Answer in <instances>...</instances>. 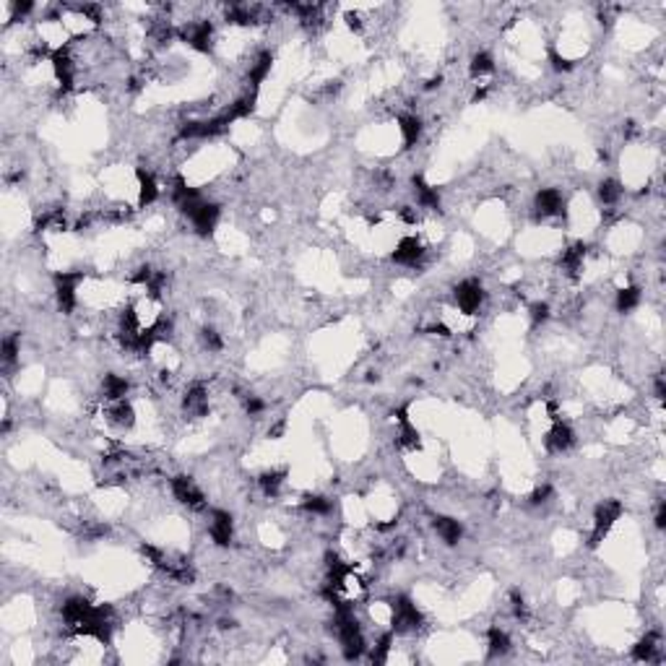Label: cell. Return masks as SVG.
I'll list each match as a JSON object with an SVG mask.
<instances>
[{
  "label": "cell",
  "instance_id": "23",
  "mask_svg": "<svg viewBox=\"0 0 666 666\" xmlns=\"http://www.w3.org/2000/svg\"><path fill=\"white\" fill-rule=\"evenodd\" d=\"M599 198H601L604 206H614V203L622 198L620 183H617V180H601V185H599Z\"/></svg>",
  "mask_w": 666,
  "mask_h": 666
},
{
  "label": "cell",
  "instance_id": "20",
  "mask_svg": "<svg viewBox=\"0 0 666 666\" xmlns=\"http://www.w3.org/2000/svg\"><path fill=\"white\" fill-rule=\"evenodd\" d=\"M656 651H658V635L648 632V635L641 638L638 645L632 648V658H635V661H654Z\"/></svg>",
  "mask_w": 666,
  "mask_h": 666
},
{
  "label": "cell",
  "instance_id": "6",
  "mask_svg": "<svg viewBox=\"0 0 666 666\" xmlns=\"http://www.w3.org/2000/svg\"><path fill=\"white\" fill-rule=\"evenodd\" d=\"M172 495L180 503L190 505V508H203V495H200V490L190 477H175L172 479Z\"/></svg>",
  "mask_w": 666,
  "mask_h": 666
},
{
  "label": "cell",
  "instance_id": "19",
  "mask_svg": "<svg viewBox=\"0 0 666 666\" xmlns=\"http://www.w3.org/2000/svg\"><path fill=\"white\" fill-rule=\"evenodd\" d=\"M128 380L120 377V375H105V383H102V391H105L107 401H123L128 396Z\"/></svg>",
  "mask_w": 666,
  "mask_h": 666
},
{
  "label": "cell",
  "instance_id": "30",
  "mask_svg": "<svg viewBox=\"0 0 666 666\" xmlns=\"http://www.w3.org/2000/svg\"><path fill=\"white\" fill-rule=\"evenodd\" d=\"M263 409H266V406H263V401H260V398L250 396L245 401V411L250 414V417H258V414H263Z\"/></svg>",
  "mask_w": 666,
  "mask_h": 666
},
{
  "label": "cell",
  "instance_id": "25",
  "mask_svg": "<svg viewBox=\"0 0 666 666\" xmlns=\"http://www.w3.org/2000/svg\"><path fill=\"white\" fill-rule=\"evenodd\" d=\"M302 508L307 510V513H315V515H328L331 510H333V503L328 500V497H320V495H310V497H304Z\"/></svg>",
  "mask_w": 666,
  "mask_h": 666
},
{
  "label": "cell",
  "instance_id": "5",
  "mask_svg": "<svg viewBox=\"0 0 666 666\" xmlns=\"http://www.w3.org/2000/svg\"><path fill=\"white\" fill-rule=\"evenodd\" d=\"M187 219L193 222V227L200 234H211L216 229V222H219V206L216 203H209V200H200L198 206L187 214Z\"/></svg>",
  "mask_w": 666,
  "mask_h": 666
},
{
  "label": "cell",
  "instance_id": "12",
  "mask_svg": "<svg viewBox=\"0 0 666 666\" xmlns=\"http://www.w3.org/2000/svg\"><path fill=\"white\" fill-rule=\"evenodd\" d=\"M583 263H585V245H573L565 250V256H562V269H565V273L570 276V279H578L581 273H583Z\"/></svg>",
  "mask_w": 666,
  "mask_h": 666
},
{
  "label": "cell",
  "instance_id": "11",
  "mask_svg": "<svg viewBox=\"0 0 666 666\" xmlns=\"http://www.w3.org/2000/svg\"><path fill=\"white\" fill-rule=\"evenodd\" d=\"M107 417H110V422H112L115 427L128 430V427H133V422H136V411H133V406L123 398V401H110Z\"/></svg>",
  "mask_w": 666,
  "mask_h": 666
},
{
  "label": "cell",
  "instance_id": "28",
  "mask_svg": "<svg viewBox=\"0 0 666 666\" xmlns=\"http://www.w3.org/2000/svg\"><path fill=\"white\" fill-rule=\"evenodd\" d=\"M547 318H550V304L547 302H537L534 307H531V320H534V326L544 323Z\"/></svg>",
  "mask_w": 666,
  "mask_h": 666
},
{
  "label": "cell",
  "instance_id": "34",
  "mask_svg": "<svg viewBox=\"0 0 666 666\" xmlns=\"http://www.w3.org/2000/svg\"><path fill=\"white\" fill-rule=\"evenodd\" d=\"M664 393H666V386H664V380L661 377H656V398L661 401L664 398Z\"/></svg>",
  "mask_w": 666,
  "mask_h": 666
},
{
  "label": "cell",
  "instance_id": "7",
  "mask_svg": "<svg viewBox=\"0 0 666 666\" xmlns=\"http://www.w3.org/2000/svg\"><path fill=\"white\" fill-rule=\"evenodd\" d=\"M422 256H424V245L417 237H401L393 250V260L401 266H414L417 260H422Z\"/></svg>",
  "mask_w": 666,
  "mask_h": 666
},
{
  "label": "cell",
  "instance_id": "22",
  "mask_svg": "<svg viewBox=\"0 0 666 666\" xmlns=\"http://www.w3.org/2000/svg\"><path fill=\"white\" fill-rule=\"evenodd\" d=\"M471 76L474 79H484V76H490L492 70H495V60H492L490 52H477L474 58H471Z\"/></svg>",
  "mask_w": 666,
  "mask_h": 666
},
{
  "label": "cell",
  "instance_id": "26",
  "mask_svg": "<svg viewBox=\"0 0 666 666\" xmlns=\"http://www.w3.org/2000/svg\"><path fill=\"white\" fill-rule=\"evenodd\" d=\"M258 481H260V487H263L266 495H276L279 487L284 484V471H266Z\"/></svg>",
  "mask_w": 666,
  "mask_h": 666
},
{
  "label": "cell",
  "instance_id": "2",
  "mask_svg": "<svg viewBox=\"0 0 666 666\" xmlns=\"http://www.w3.org/2000/svg\"><path fill=\"white\" fill-rule=\"evenodd\" d=\"M622 515V505L617 500H607L604 505H599L596 518H594V534H591V547H599L604 537L609 534V528L614 526V521Z\"/></svg>",
  "mask_w": 666,
  "mask_h": 666
},
{
  "label": "cell",
  "instance_id": "33",
  "mask_svg": "<svg viewBox=\"0 0 666 666\" xmlns=\"http://www.w3.org/2000/svg\"><path fill=\"white\" fill-rule=\"evenodd\" d=\"M664 523H666V508H664V503H661L658 505V510H656V526L664 528Z\"/></svg>",
  "mask_w": 666,
  "mask_h": 666
},
{
  "label": "cell",
  "instance_id": "15",
  "mask_svg": "<svg viewBox=\"0 0 666 666\" xmlns=\"http://www.w3.org/2000/svg\"><path fill=\"white\" fill-rule=\"evenodd\" d=\"M435 531H437V537L443 539L445 544H458L461 541V537H464V528H461V523H458L456 518H445V515H440V518H435Z\"/></svg>",
  "mask_w": 666,
  "mask_h": 666
},
{
  "label": "cell",
  "instance_id": "13",
  "mask_svg": "<svg viewBox=\"0 0 666 666\" xmlns=\"http://www.w3.org/2000/svg\"><path fill=\"white\" fill-rule=\"evenodd\" d=\"M414 196H417V203H419L422 209L427 211L440 209V193H437V187L427 185L422 177H414Z\"/></svg>",
  "mask_w": 666,
  "mask_h": 666
},
{
  "label": "cell",
  "instance_id": "18",
  "mask_svg": "<svg viewBox=\"0 0 666 666\" xmlns=\"http://www.w3.org/2000/svg\"><path fill=\"white\" fill-rule=\"evenodd\" d=\"M156 196H159V187H156L154 175L152 172L138 169V206H149V203H154Z\"/></svg>",
  "mask_w": 666,
  "mask_h": 666
},
{
  "label": "cell",
  "instance_id": "1",
  "mask_svg": "<svg viewBox=\"0 0 666 666\" xmlns=\"http://www.w3.org/2000/svg\"><path fill=\"white\" fill-rule=\"evenodd\" d=\"M391 625L396 632H414L422 627V612L406 596H398L391 604Z\"/></svg>",
  "mask_w": 666,
  "mask_h": 666
},
{
  "label": "cell",
  "instance_id": "17",
  "mask_svg": "<svg viewBox=\"0 0 666 666\" xmlns=\"http://www.w3.org/2000/svg\"><path fill=\"white\" fill-rule=\"evenodd\" d=\"M271 65H273V55L271 52H260L256 63L250 65V73H247V81L253 83V89H258L260 83L266 81V76L271 73Z\"/></svg>",
  "mask_w": 666,
  "mask_h": 666
},
{
  "label": "cell",
  "instance_id": "29",
  "mask_svg": "<svg viewBox=\"0 0 666 666\" xmlns=\"http://www.w3.org/2000/svg\"><path fill=\"white\" fill-rule=\"evenodd\" d=\"M16 354H19V344H16V339L3 341V362L11 364L13 360H16Z\"/></svg>",
  "mask_w": 666,
  "mask_h": 666
},
{
  "label": "cell",
  "instance_id": "24",
  "mask_svg": "<svg viewBox=\"0 0 666 666\" xmlns=\"http://www.w3.org/2000/svg\"><path fill=\"white\" fill-rule=\"evenodd\" d=\"M510 651V638L508 632L500 627H492L490 630V656H505Z\"/></svg>",
  "mask_w": 666,
  "mask_h": 666
},
{
  "label": "cell",
  "instance_id": "31",
  "mask_svg": "<svg viewBox=\"0 0 666 666\" xmlns=\"http://www.w3.org/2000/svg\"><path fill=\"white\" fill-rule=\"evenodd\" d=\"M513 614H515V617H521V620H523V617L528 614V612H526V601H523V596H521L518 591L513 594Z\"/></svg>",
  "mask_w": 666,
  "mask_h": 666
},
{
  "label": "cell",
  "instance_id": "9",
  "mask_svg": "<svg viewBox=\"0 0 666 666\" xmlns=\"http://www.w3.org/2000/svg\"><path fill=\"white\" fill-rule=\"evenodd\" d=\"M565 209V198L557 187H544L537 193V211L541 216H554Z\"/></svg>",
  "mask_w": 666,
  "mask_h": 666
},
{
  "label": "cell",
  "instance_id": "14",
  "mask_svg": "<svg viewBox=\"0 0 666 666\" xmlns=\"http://www.w3.org/2000/svg\"><path fill=\"white\" fill-rule=\"evenodd\" d=\"M206 411H209V393H206V388L193 386L185 393V414H190V417H203Z\"/></svg>",
  "mask_w": 666,
  "mask_h": 666
},
{
  "label": "cell",
  "instance_id": "10",
  "mask_svg": "<svg viewBox=\"0 0 666 666\" xmlns=\"http://www.w3.org/2000/svg\"><path fill=\"white\" fill-rule=\"evenodd\" d=\"M573 443H575V435H573V430H570V424L554 422V427H552L550 435H547V448H550L552 453H562V450H568Z\"/></svg>",
  "mask_w": 666,
  "mask_h": 666
},
{
  "label": "cell",
  "instance_id": "21",
  "mask_svg": "<svg viewBox=\"0 0 666 666\" xmlns=\"http://www.w3.org/2000/svg\"><path fill=\"white\" fill-rule=\"evenodd\" d=\"M641 304V289L638 287H622L617 292V310L620 313H632Z\"/></svg>",
  "mask_w": 666,
  "mask_h": 666
},
{
  "label": "cell",
  "instance_id": "27",
  "mask_svg": "<svg viewBox=\"0 0 666 666\" xmlns=\"http://www.w3.org/2000/svg\"><path fill=\"white\" fill-rule=\"evenodd\" d=\"M203 344H206L211 351H222V346H224L222 336H219L214 328H203Z\"/></svg>",
  "mask_w": 666,
  "mask_h": 666
},
{
  "label": "cell",
  "instance_id": "3",
  "mask_svg": "<svg viewBox=\"0 0 666 666\" xmlns=\"http://www.w3.org/2000/svg\"><path fill=\"white\" fill-rule=\"evenodd\" d=\"M481 302H484V289H481L479 281L466 279V281H461V284L456 287V304H458V310H461L464 315H474V313H479Z\"/></svg>",
  "mask_w": 666,
  "mask_h": 666
},
{
  "label": "cell",
  "instance_id": "32",
  "mask_svg": "<svg viewBox=\"0 0 666 666\" xmlns=\"http://www.w3.org/2000/svg\"><path fill=\"white\" fill-rule=\"evenodd\" d=\"M550 495H552V490L547 487V484H544V487H539V490L534 492V495H531V503H534V505L547 503V497H550Z\"/></svg>",
  "mask_w": 666,
  "mask_h": 666
},
{
  "label": "cell",
  "instance_id": "16",
  "mask_svg": "<svg viewBox=\"0 0 666 666\" xmlns=\"http://www.w3.org/2000/svg\"><path fill=\"white\" fill-rule=\"evenodd\" d=\"M398 133L404 138V146H414L422 136V120L417 115H401L398 117Z\"/></svg>",
  "mask_w": 666,
  "mask_h": 666
},
{
  "label": "cell",
  "instance_id": "8",
  "mask_svg": "<svg viewBox=\"0 0 666 666\" xmlns=\"http://www.w3.org/2000/svg\"><path fill=\"white\" fill-rule=\"evenodd\" d=\"M209 534L219 547H227L232 541V515L224 513V510H216V513L211 515Z\"/></svg>",
  "mask_w": 666,
  "mask_h": 666
},
{
  "label": "cell",
  "instance_id": "4",
  "mask_svg": "<svg viewBox=\"0 0 666 666\" xmlns=\"http://www.w3.org/2000/svg\"><path fill=\"white\" fill-rule=\"evenodd\" d=\"M81 273H58L55 279V292H58V304L63 313H73V307L79 302V284H81Z\"/></svg>",
  "mask_w": 666,
  "mask_h": 666
}]
</instances>
